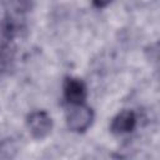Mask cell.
Listing matches in <instances>:
<instances>
[{"label":"cell","mask_w":160,"mask_h":160,"mask_svg":"<svg viewBox=\"0 0 160 160\" xmlns=\"http://www.w3.org/2000/svg\"><path fill=\"white\" fill-rule=\"evenodd\" d=\"M14 60V50L9 44L0 45V72L9 69Z\"/></svg>","instance_id":"5b68a950"},{"label":"cell","mask_w":160,"mask_h":160,"mask_svg":"<svg viewBox=\"0 0 160 160\" xmlns=\"http://www.w3.org/2000/svg\"><path fill=\"white\" fill-rule=\"evenodd\" d=\"M26 125L30 134L35 139H44L46 138L54 126L51 116L45 110H35L30 112L26 118Z\"/></svg>","instance_id":"7a4b0ae2"},{"label":"cell","mask_w":160,"mask_h":160,"mask_svg":"<svg viewBox=\"0 0 160 160\" xmlns=\"http://www.w3.org/2000/svg\"><path fill=\"white\" fill-rule=\"evenodd\" d=\"M94 121V110L85 105H70L66 111V125L68 129L74 132H85Z\"/></svg>","instance_id":"6da1fadb"},{"label":"cell","mask_w":160,"mask_h":160,"mask_svg":"<svg viewBox=\"0 0 160 160\" xmlns=\"http://www.w3.org/2000/svg\"><path fill=\"white\" fill-rule=\"evenodd\" d=\"M136 114L132 110H122L111 120L110 131L116 135L131 132L136 126Z\"/></svg>","instance_id":"277c9868"},{"label":"cell","mask_w":160,"mask_h":160,"mask_svg":"<svg viewBox=\"0 0 160 160\" xmlns=\"http://www.w3.org/2000/svg\"><path fill=\"white\" fill-rule=\"evenodd\" d=\"M91 1H92V4H94V6H95V8L101 9V8L108 6L112 0H91Z\"/></svg>","instance_id":"8992f818"},{"label":"cell","mask_w":160,"mask_h":160,"mask_svg":"<svg viewBox=\"0 0 160 160\" xmlns=\"http://www.w3.org/2000/svg\"><path fill=\"white\" fill-rule=\"evenodd\" d=\"M64 91V99L69 105H78V104H85L88 98V89L85 82L81 79L68 76L64 80L62 85Z\"/></svg>","instance_id":"3957f363"}]
</instances>
